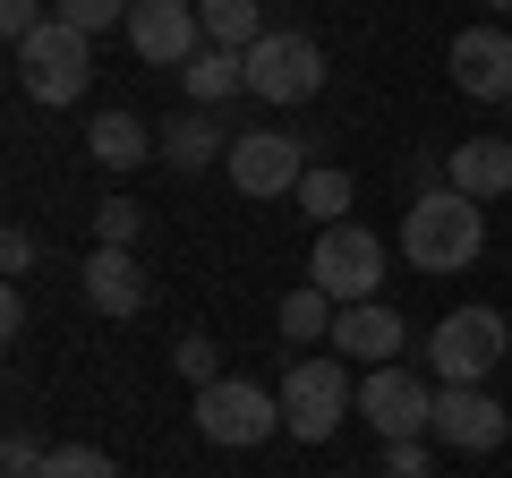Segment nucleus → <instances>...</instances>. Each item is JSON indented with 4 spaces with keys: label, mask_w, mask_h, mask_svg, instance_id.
Returning <instances> with one entry per match:
<instances>
[{
    "label": "nucleus",
    "mask_w": 512,
    "mask_h": 478,
    "mask_svg": "<svg viewBox=\"0 0 512 478\" xmlns=\"http://www.w3.org/2000/svg\"><path fill=\"white\" fill-rule=\"evenodd\" d=\"M197 436H205V444H222V453L282 436V393H265L256 376H222V385H205V393H197Z\"/></svg>",
    "instance_id": "nucleus-6"
},
{
    "label": "nucleus",
    "mask_w": 512,
    "mask_h": 478,
    "mask_svg": "<svg viewBox=\"0 0 512 478\" xmlns=\"http://www.w3.org/2000/svg\"><path fill=\"white\" fill-rule=\"evenodd\" d=\"M128 9L137 0H52V18H69L77 35H111V26H128Z\"/></svg>",
    "instance_id": "nucleus-23"
},
{
    "label": "nucleus",
    "mask_w": 512,
    "mask_h": 478,
    "mask_svg": "<svg viewBox=\"0 0 512 478\" xmlns=\"http://www.w3.org/2000/svg\"><path fill=\"white\" fill-rule=\"evenodd\" d=\"M43 461H52V453H35V436H26V427L0 444V470H9V478H43Z\"/></svg>",
    "instance_id": "nucleus-28"
},
{
    "label": "nucleus",
    "mask_w": 512,
    "mask_h": 478,
    "mask_svg": "<svg viewBox=\"0 0 512 478\" xmlns=\"http://www.w3.org/2000/svg\"><path fill=\"white\" fill-rule=\"evenodd\" d=\"M402 342H410V325H402V308H384V299H359V308L333 316V350L359 359V368H393Z\"/></svg>",
    "instance_id": "nucleus-13"
},
{
    "label": "nucleus",
    "mask_w": 512,
    "mask_h": 478,
    "mask_svg": "<svg viewBox=\"0 0 512 478\" xmlns=\"http://www.w3.org/2000/svg\"><path fill=\"white\" fill-rule=\"evenodd\" d=\"M444 180L461 188V197H504L512 188V137H461L453 154H444Z\"/></svg>",
    "instance_id": "nucleus-16"
},
{
    "label": "nucleus",
    "mask_w": 512,
    "mask_h": 478,
    "mask_svg": "<svg viewBox=\"0 0 512 478\" xmlns=\"http://www.w3.org/2000/svg\"><path fill=\"white\" fill-rule=\"evenodd\" d=\"M43 478H120V470H111V453H94V444H60V453L43 461Z\"/></svg>",
    "instance_id": "nucleus-24"
},
{
    "label": "nucleus",
    "mask_w": 512,
    "mask_h": 478,
    "mask_svg": "<svg viewBox=\"0 0 512 478\" xmlns=\"http://www.w3.org/2000/svg\"><path fill=\"white\" fill-rule=\"evenodd\" d=\"M77 291H86L94 316H137L146 308V274H137L128 248H94V257L77 265Z\"/></svg>",
    "instance_id": "nucleus-15"
},
{
    "label": "nucleus",
    "mask_w": 512,
    "mask_h": 478,
    "mask_svg": "<svg viewBox=\"0 0 512 478\" xmlns=\"http://www.w3.org/2000/svg\"><path fill=\"white\" fill-rule=\"evenodd\" d=\"M137 222H146V214H137V205H128V197L94 205V248H128V239H137Z\"/></svg>",
    "instance_id": "nucleus-25"
},
{
    "label": "nucleus",
    "mask_w": 512,
    "mask_h": 478,
    "mask_svg": "<svg viewBox=\"0 0 512 478\" xmlns=\"http://www.w3.org/2000/svg\"><path fill=\"white\" fill-rule=\"evenodd\" d=\"M0 265H9V274H26V265H35V231H9V239H0Z\"/></svg>",
    "instance_id": "nucleus-29"
},
{
    "label": "nucleus",
    "mask_w": 512,
    "mask_h": 478,
    "mask_svg": "<svg viewBox=\"0 0 512 478\" xmlns=\"http://www.w3.org/2000/svg\"><path fill=\"white\" fill-rule=\"evenodd\" d=\"M495 359H512V325L495 308H453L427 333V368H436L444 385H487Z\"/></svg>",
    "instance_id": "nucleus-3"
},
{
    "label": "nucleus",
    "mask_w": 512,
    "mask_h": 478,
    "mask_svg": "<svg viewBox=\"0 0 512 478\" xmlns=\"http://www.w3.org/2000/svg\"><path fill=\"white\" fill-rule=\"evenodd\" d=\"M188 94L197 103H231V94H248V52H222V43H205L197 60H188Z\"/></svg>",
    "instance_id": "nucleus-18"
},
{
    "label": "nucleus",
    "mask_w": 512,
    "mask_h": 478,
    "mask_svg": "<svg viewBox=\"0 0 512 478\" xmlns=\"http://www.w3.org/2000/svg\"><path fill=\"white\" fill-rule=\"evenodd\" d=\"M487 9H512V0H487Z\"/></svg>",
    "instance_id": "nucleus-30"
},
{
    "label": "nucleus",
    "mask_w": 512,
    "mask_h": 478,
    "mask_svg": "<svg viewBox=\"0 0 512 478\" xmlns=\"http://www.w3.org/2000/svg\"><path fill=\"white\" fill-rule=\"evenodd\" d=\"M350 197H359V180H350L342 163H316L308 180H299V214H316V231L350 222Z\"/></svg>",
    "instance_id": "nucleus-20"
},
{
    "label": "nucleus",
    "mask_w": 512,
    "mask_h": 478,
    "mask_svg": "<svg viewBox=\"0 0 512 478\" xmlns=\"http://www.w3.org/2000/svg\"><path fill=\"white\" fill-rule=\"evenodd\" d=\"M350 376H342V350H325V359H299L291 376H282V436L299 444H325L333 427L350 419Z\"/></svg>",
    "instance_id": "nucleus-5"
},
{
    "label": "nucleus",
    "mask_w": 512,
    "mask_h": 478,
    "mask_svg": "<svg viewBox=\"0 0 512 478\" xmlns=\"http://www.w3.org/2000/svg\"><path fill=\"white\" fill-rule=\"evenodd\" d=\"M478 248H487V205H478V197H461L453 180L410 197L402 257L419 265V274H461V265H478Z\"/></svg>",
    "instance_id": "nucleus-1"
},
{
    "label": "nucleus",
    "mask_w": 512,
    "mask_h": 478,
    "mask_svg": "<svg viewBox=\"0 0 512 478\" xmlns=\"http://www.w3.org/2000/svg\"><path fill=\"white\" fill-rule=\"evenodd\" d=\"M376 478H436V453H427L419 436H410V444H384V470Z\"/></svg>",
    "instance_id": "nucleus-26"
},
{
    "label": "nucleus",
    "mask_w": 512,
    "mask_h": 478,
    "mask_svg": "<svg viewBox=\"0 0 512 478\" xmlns=\"http://www.w3.org/2000/svg\"><path fill=\"white\" fill-rule=\"evenodd\" d=\"M154 163L180 171V180H197L205 163H231V129H222L214 111H180V120L154 129Z\"/></svg>",
    "instance_id": "nucleus-14"
},
{
    "label": "nucleus",
    "mask_w": 512,
    "mask_h": 478,
    "mask_svg": "<svg viewBox=\"0 0 512 478\" xmlns=\"http://www.w3.org/2000/svg\"><path fill=\"white\" fill-rule=\"evenodd\" d=\"M308 146H299L291 129H239L231 137V180H239V197H299V180H308Z\"/></svg>",
    "instance_id": "nucleus-8"
},
{
    "label": "nucleus",
    "mask_w": 512,
    "mask_h": 478,
    "mask_svg": "<svg viewBox=\"0 0 512 478\" xmlns=\"http://www.w3.org/2000/svg\"><path fill=\"white\" fill-rule=\"evenodd\" d=\"M171 368L188 376V385H222V350H214V333H180V342H171Z\"/></svg>",
    "instance_id": "nucleus-22"
},
{
    "label": "nucleus",
    "mask_w": 512,
    "mask_h": 478,
    "mask_svg": "<svg viewBox=\"0 0 512 478\" xmlns=\"http://www.w3.org/2000/svg\"><path fill=\"white\" fill-rule=\"evenodd\" d=\"M128 52L146 60V69H188V60L205 52L197 0H137V9H128Z\"/></svg>",
    "instance_id": "nucleus-9"
},
{
    "label": "nucleus",
    "mask_w": 512,
    "mask_h": 478,
    "mask_svg": "<svg viewBox=\"0 0 512 478\" xmlns=\"http://www.w3.org/2000/svg\"><path fill=\"white\" fill-rule=\"evenodd\" d=\"M86 154H94L103 171H137V163L154 154V129L137 120V111H103V120L86 129Z\"/></svg>",
    "instance_id": "nucleus-17"
},
{
    "label": "nucleus",
    "mask_w": 512,
    "mask_h": 478,
    "mask_svg": "<svg viewBox=\"0 0 512 478\" xmlns=\"http://www.w3.org/2000/svg\"><path fill=\"white\" fill-rule=\"evenodd\" d=\"M205 18V43H222V52H256V43L274 35V26L256 18V0H197Z\"/></svg>",
    "instance_id": "nucleus-19"
},
{
    "label": "nucleus",
    "mask_w": 512,
    "mask_h": 478,
    "mask_svg": "<svg viewBox=\"0 0 512 478\" xmlns=\"http://www.w3.org/2000/svg\"><path fill=\"white\" fill-rule=\"evenodd\" d=\"M453 86L470 103H512V35L504 26H461L453 35Z\"/></svg>",
    "instance_id": "nucleus-12"
},
{
    "label": "nucleus",
    "mask_w": 512,
    "mask_h": 478,
    "mask_svg": "<svg viewBox=\"0 0 512 478\" xmlns=\"http://www.w3.org/2000/svg\"><path fill=\"white\" fill-rule=\"evenodd\" d=\"M43 18H52L43 0H0V35H9V52H18L26 35H43Z\"/></svg>",
    "instance_id": "nucleus-27"
},
{
    "label": "nucleus",
    "mask_w": 512,
    "mask_h": 478,
    "mask_svg": "<svg viewBox=\"0 0 512 478\" xmlns=\"http://www.w3.org/2000/svg\"><path fill=\"white\" fill-rule=\"evenodd\" d=\"M333 316H342V308H333V299L308 282V291L282 299V342H333Z\"/></svg>",
    "instance_id": "nucleus-21"
},
{
    "label": "nucleus",
    "mask_w": 512,
    "mask_h": 478,
    "mask_svg": "<svg viewBox=\"0 0 512 478\" xmlns=\"http://www.w3.org/2000/svg\"><path fill=\"white\" fill-rule=\"evenodd\" d=\"M427 436L444 444V453H495V444L512 436V410L495 402L487 385H444L436 393V427Z\"/></svg>",
    "instance_id": "nucleus-11"
},
{
    "label": "nucleus",
    "mask_w": 512,
    "mask_h": 478,
    "mask_svg": "<svg viewBox=\"0 0 512 478\" xmlns=\"http://www.w3.org/2000/svg\"><path fill=\"white\" fill-rule=\"evenodd\" d=\"M18 86L26 103H77V94L94 86V35H77L69 18H43V35L18 43Z\"/></svg>",
    "instance_id": "nucleus-2"
},
{
    "label": "nucleus",
    "mask_w": 512,
    "mask_h": 478,
    "mask_svg": "<svg viewBox=\"0 0 512 478\" xmlns=\"http://www.w3.org/2000/svg\"><path fill=\"white\" fill-rule=\"evenodd\" d=\"M359 410H367V427H376L384 444H410V436H427V427H436V393H427L402 359H393V368H367Z\"/></svg>",
    "instance_id": "nucleus-10"
},
{
    "label": "nucleus",
    "mask_w": 512,
    "mask_h": 478,
    "mask_svg": "<svg viewBox=\"0 0 512 478\" xmlns=\"http://www.w3.org/2000/svg\"><path fill=\"white\" fill-rule=\"evenodd\" d=\"M248 94L256 103H316L325 94V43L316 35H299V26H274V35L248 52Z\"/></svg>",
    "instance_id": "nucleus-4"
},
{
    "label": "nucleus",
    "mask_w": 512,
    "mask_h": 478,
    "mask_svg": "<svg viewBox=\"0 0 512 478\" xmlns=\"http://www.w3.org/2000/svg\"><path fill=\"white\" fill-rule=\"evenodd\" d=\"M308 282L333 299V308H359V299H376V282H384V239L359 231V222H333V231H316Z\"/></svg>",
    "instance_id": "nucleus-7"
}]
</instances>
